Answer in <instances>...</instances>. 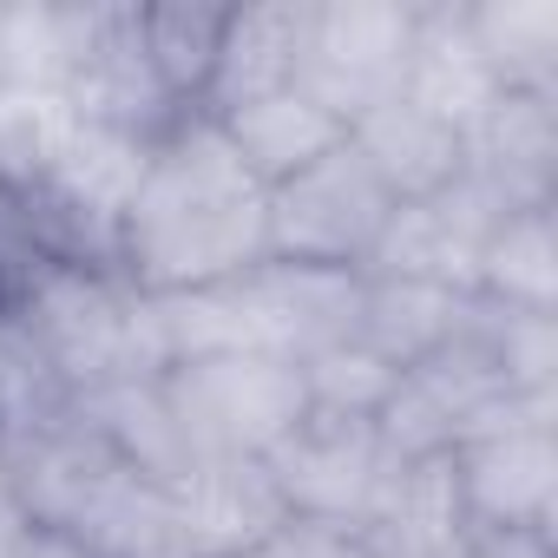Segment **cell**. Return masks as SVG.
Returning a JSON list of instances; mask_svg holds the SVG:
<instances>
[{"label": "cell", "mask_w": 558, "mask_h": 558, "mask_svg": "<svg viewBox=\"0 0 558 558\" xmlns=\"http://www.w3.org/2000/svg\"><path fill=\"white\" fill-rule=\"evenodd\" d=\"M269 256V184L243 165L210 112H184L145 151L138 197L119 223V269L151 296L210 290Z\"/></svg>", "instance_id": "obj_1"}, {"label": "cell", "mask_w": 558, "mask_h": 558, "mask_svg": "<svg viewBox=\"0 0 558 558\" xmlns=\"http://www.w3.org/2000/svg\"><path fill=\"white\" fill-rule=\"evenodd\" d=\"M8 310L34 329V342L47 349L73 401L112 381H158L171 368L158 296L138 290L125 269L40 256L8 296Z\"/></svg>", "instance_id": "obj_2"}, {"label": "cell", "mask_w": 558, "mask_h": 558, "mask_svg": "<svg viewBox=\"0 0 558 558\" xmlns=\"http://www.w3.org/2000/svg\"><path fill=\"white\" fill-rule=\"evenodd\" d=\"M171 421L197 453H230V460H269L310 414L296 362L276 355H210V362H178L158 375Z\"/></svg>", "instance_id": "obj_3"}, {"label": "cell", "mask_w": 558, "mask_h": 558, "mask_svg": "<svg viewBox=\"0 0 558 558\" xmlns=\"http://www.w3.org/2000/svg\"><path fill=\"white\" fill-rule=\"evenodd\" d=\"M388 217H395V191L342 138L296 178L269 184V256L310 269H368Z\"/></svg>", "instance_id": "obj_4"}, {"label": "cell", "mask_w": 558, "mask_h": 558, "mask_svg": "<svg viewBox=\"0 0 558 558\" xmlns=\"http://www.w3.org/2000/svg\"><path fill=\"white\" fill-rule=\"evenodd\" d=\"M512 401L519 395L506 388L499 362L480 349L473 316H466V329L447 349H434L427 362H414V368L395 375V395L381 401L375 434H381V447L395 460H447L473 434L499 427L512 414Z\"/></svg>", "instance_id": "obj_5"}, {"label": "cell", "mask_w": 558, "mask_h": 558, "mask_svg": "<svg viewBox=\"0 0 558 558\" xmlns=\"http://www.w3.org/2000/svg\"><path fill=\"white\" fill-rule=\"evenodd\" d=\"M421 0H316L296 86L342 119V132L401 93Z\"/></svg>", "instance_id": "obj_6"}, {"label": "cell", "mask_w": 558, "mask_h": 558, "mask_svg": "<svg viewBox=\"0 0 558 558\" xmlns=\"http://www.w3.org/2000/svg\"><path fill=\"white\" fill-rule=\"evenodd\" d=\"M66 99L80 119L132 132V138H165L184 106L165 93L145 27H138V0H73V66H66Z\"/></svg>", "instance_id": "obj_7"}, {"label": "cell", "mask_w": 558, "mask_h": 558, "mask_svg": "<svg viewBox=\"0 0 558 558\" xmlns=\"http://www.w3.org/2000/svg\"><path fill=\"white\" fill-rule=\"evenodd\" d=\"M466 525H551L558 512V395H519L512 414L447 453Z\"/></svg>", "instance_id": "obj_8"}, {"label": "cell", "mask_w": 558, "mask_h": 558, "mask_svg": "<svg viewBox=\"0 0 558 558\" xmlns=\"http://www.w3.org/2000/svg\"><path fill=\"white\" fill-rule=\"evenodd\" d=\"M269 480L290 506V525H329V532H362L368 506L381 499L395 453L381 447L375 421H342V414H303L296 434L276 447Z\"/></svg>", "instance_id": "obj_9"}, {"label": "cell", "mask_w": 558, "mask_h": 558, "mask_svg": "<svg viewBox=\"0 0 558 558\" xmlns=\"http://www.w3.org/2000/svg\"><path fill=\"white\" fill-rule=\"evenodd\" d=\"M230 296H236L243 355L310 362L316 349L355 336L362 269H310V263H276V256H263L256 269L230 276Z\"/></svg>", "instance_id": "obj_10"}, {"label": "cell", "mask_w": 558, "mask_h": 558, "mask_svg": "<svg viewBox=\"0 0 558 558\" xmlns=\"http://www.w3.org/2000/svg\"><path fill=\"white\" fill-rule=\"evenodd\" d=\"M499 217L506 210L460 171L453 184L395 204V217H388L362 276H408V283L473 296V276H480V256H486V236H493Z\"/></svg>", "instance_id": "obj_11"}, {"label": "cell", "mask_w": 558, "mask_h": 558, "mask_svg": "<svg viewBox=\"0 0 558 558\" xmlns=\"http://www.w3.org/2000/svg\"><path fill=\"white\" fill-rule=\"evenodd\" d=\"M171 486V506L184 519V538L197 558H243L256 545H276L290 532V506L276 493L263 460H230V453H197Z\"/></svg>", "instance_id": "obj_12"}, {"label": "cell", "mask_w": 558, "mask_h": 558, "mask_svg": "<svg viewBox=\"0 0 558 558\" xmlns=\"http://www.w3.org/2000/svg\"><path fill=\"white\" fill-rule=\"evenodd\" d=\"M460 151L466 178L499 210L558 204V93H499Z\"/></svg>", "instance_id": "obj_13"}, {"label": "cell", "mask_w": 558, "mask_h": 558, "mask_svg": "<svg viewBox=\"0 0 558 558\" xmlns=\"http://www.w3.org/2000/svg\"><path fill=\"white\" fill-rule=\"evenodd\" d=\"M506 86L493 80L473 27H466V0H421L414 8V47H408V80H401V99H414L421 112H434L440 125L466 132L486 119V106L499 99Z\"/></svg>", "instance_id": "obj_14"}, {"label": "cell", "mask_w": 558, "mask_h": 558, "mask_svg": "<svg viewBox=\"0 0 558 558\" xmlns=\"http://www.w3.org/2000/svg\"><path fill=\"white\" fill-rule=\"evenodd\" d=\"M125 460L80 421H53L27 440L8 447V499L27 525H47V532H73V519L86 512V499L119 473Z\"/></svg>", "instance_id": "obj_15"}, {"label": "cell", "mask_w": 558, "mask_h": 558, "mask_svg": "<svg viewBox=\"0 0 558 558\" xmlns=\"http://www.w3.org/2000/svg\"><path fill=\"white\" fill-rule=\"evenodd\" d=\"M310 14L316 0H263V8H223L217 34V66L204 86V112L223 119L250 99H269L296 86L303 47H310Z\"/></svg>", "instance_id": "obj_16"}, {"label": "cell", "mask_w": 558, "mask_h": 558, "mask_svg": "<svg viewBox=\"0 0 558 558\" xmlns=\"http://www.w3.org/2000/svg\"><path fill=\"white\" fill-rule=\"evenodd\" d=\"M466 538V512L447 460H395L381 499L362 519V545L375 558H447Z\"/></svg>", "instance_id": "obj_17"}, {"label": "cell", "mask_w": 558, "mask_h": 558, "mask_svg": "<svg viewBox=\"0 0 558 558\" xmlns=\"http://www.w3.org/2000/svg\"><path fill=\"white\" fill-rule=\"evenodd\" d=\"M349 145L368 158V171L395 191V204L408 197H427L440 184H453L466 171V151H460V132L440 125L434 112H421L414 99H381L375 112H362L349 125Z\"/></svg>", "instance_id": "obj_18"}, {"label": "cell", "mask_w": 558, "mask_h": 558, "mask_svg": "<svg viewBox=\"0 0 558 558\" xmlns=\"http://www.w3.org/2000/svg\"><path fill=\"white\" fill-rule=\"evenodd\" d=\"M66 538H80L86 558H197L184 538V519L171 506V486L151 473H132V466H119L86 499V512L73 519Z\"/></svg>", "instance_id": "obj_19"}, {"label": "cell", "mask_w": 558, "mask_h": 558, "mask_svg": "<svg viewBox=\"0 0 558 558\" xmlns=\"http://www.w3.org/2000/svg\"><path fill=\"white\" fill-rule=\"evenodd\" d=\"M473 316V296L434 290V283H408V276H362V303H355V336L388 362V368H414L434 349H447Z\"/></svg>", "instance_id": "obj_20"}, {"label": "cell", "mask_w": 558, "mask_h": 558, "mask_svg": "<svg viewBox=\"0 0 558 558\" xmlns=\"http://www.w3.org/2000/svg\"><path fill=\"white\" fill-rule=\"evenodd\" d=\"M230 132V145L243 151V165L263 178V184H283L296 178L303 165H316L323 151H336L349 132L336 112H323L303 86H283V93H269V99H250L236 112L217 119Z\"/></svg>", "instance_id": "obj_21"}, {"label": "cell", "mask_w": 558, "mask_h": 558, "mask_svg": "<svg viewBox=\"0 0 558 558\" xmlns=\"http://www.w3.org/2000/svg\"><path fill=\"white\" fill-rule=\"evenodd\" d=\"M473 296L519 316H558V204L506 210L486 236Z\"/></svg>", "instance_id": "obj_22"}, {"label": "cell", "mask_w": 558, "mask_h": 558, "mask_svg": "<svg viewBox=\"0 0 558 558\" xmlns=\"http://www.w3.org/2000/svg\"><path fill=\"white\" fill-rule=\"evenodd\" d=\"M73 414L132 466V473H151V480H178L191 466V447L171 421V401H165V381H112V388H93L73 401Z\"/></svg>", "instance_id": "obj_23"}, {"label": "cell", "mask_w": 558, "mask_h": 558, "mask_svg": "<svg viewBox=\"0 0 558 558\" xmlns=\"http://www.w3.org/2000/svg\"><path fill=\"white\" fill-rule=\"evenodd\" d=\"M466 27L506 93H558V0H466Z\"/></svg>", "instance_id": "obj_24"}, {"label": "cell", "mask_w": 558, "mask_h": 558, "mask_svg": "<svg viewBox=\"0 0 558 558\" xmlns=\"http://www.w3.org/2000/svg\"><path fill=\"white\" fill-rule=\"evenodd\" d=\"M73 132H80V112L66 93L0 80V191L27 204L60 165V151L73 145Z\"/></svg>", "instance_id": "obj_25"}, {"label": "cell", "mask_w": 558, "mask_h": 558, "mask_svg": "<svg viewBox=\"0 0 558 558\" xmlns=\"http://www.w3.org/2000/svg\"><path fill=\"white\" fill-rule=\"evenodd\" d=\"M73 414V388L34 342V329L0 303V447H14Z\"/></svg>", "instance_id": "obj_26"}, {"label": "cell", "mask_w": 558, "mask_h": 558, "mask_svg": "<svg viewBox=\"0 0 558 558\" xmlns=\"http://www.w3.org/2000/svg\"><path fill=\"white\" fill-rule=\"evenodd\" d=\"M138 27H145V53L165 80V93L184 112H204V86L217 66V34H223V8H171V0H138Z\"/></svg>", "instance_id": "obj_27"}, {"label": "cell", "mask_w": 558, "mask_h": 558, "mask_svg": "<svg viewBox=\"0 0 558 558\" xmlns=\"http://www.w3.org/2000/svg\"><path fill=\"white\" fill-rule=\"evenodd\" d=\"M303 375V395H310V414H342V421H375L381 401L395 395V375L362 336H342L329 349H316L310 362H296Z\"/></svg>", "instance_id": "obj_28"}, {"label": "cell", "mask_w": 558, "mask_h": 558, "mask_svg": "<svg viewBox=\"0 0 558 558\" xmlns=\"http://www.w3.org/2000/svg\"><path fill=\"white\" fill-rule=\"evenodd\" d=\"M473 336L512 395H558V316H519L473 296Z\"/></svg>", "instance_id": "obj_29"}, {"label": "cell", "mask_w": 558, "mask_h": 558, "mask_svg": "<svg viewBox=\"0 0 558 558\" xmlns=\"http://www.w3.org/2000/svg\"><path fill=\"white\" fill-rule=\"evenodd\" d=\"M473 558H558L551 525H466Z\"/></svg>", "instance_id": "obj_30"}, {"label": "cell", "mask_w": 558, "mask_h": 558, "mask_svg": "<svg viewBox=\"0 0 558 558\" xmlns=\"http://www.w3.org/2000/svg\"><path fill=\"white\" fill-rule=\"evenodd\" d=\"M14 558H86V545H80V538H66V532L27 525V532H21V545H14Z\"/></svg>", "instance_id": "obj_31"}, {"label": "cell", "mask_w": 558, "mask_h": 558, "mask_svg": "<svg viewBox=\"0 0 558 558\" xmlns=\"http://www.w3.org/2000/svg\"><path fill=\"white\" fill-rule=\"evenodd\" d=\"M21 532H27V519H21L14 506H0V558H14V545H21Z\"/></svg>", "instance_id": "obj_32"}, {"label": "cell", "mask_w": 558, "mask_h": 558, "mask_svg": "<svg viewBox=\"0 0 558 558\" xmlns=\"http://www.w3.org/2000/svg\"><path fill=\"white\" fill-rule=\"evenodd\" d=\"M243 558H290V551H283V538H276V545H256V551H243Z\"/></svg>", "instance_id": "obj_33"}, {"label": "cell", "mask_w": 558, "mask_h": 558, "mask_svg": "<svg viewBox=\"0 0 558 558\" xmlns=\"http://www.w3.org/2000/svg\"><path fill=\"white\" fill-rule=\"evenodd\" d=\"M0 506H14V499H8V447H0Z\"/></svg>", "instance_id": "obj_34"}, {"label": "cell", "mask_w": 558, "mask_h": 558, "mask_svg": "<svg viewBox=\"0 0 558 558\" xmlns=\"http://www.w3.org/2000/svg\"><path fill=\"white\" fill-rule=\"evenodd\" d=\"M447 558H473V551H466V538H460V545H453V551H447Z\"/></svg>", "instance_id": "obj_35"}]
</instances>
